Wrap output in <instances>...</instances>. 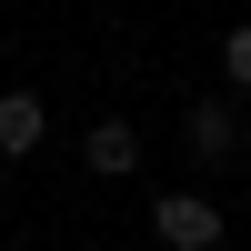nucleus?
Masks as SVG:
<instances>
[{"mask_svg": "<svg viewBox=\"0 0 251 251\" xmlns=\"http://www.w3.org/2000/svg\"><path fill=\"white\" fill-rule=\"evenodd\" d=\"M151 231H161V251H221V201L171 191V201H151Z\"/></svg>", "mask_w": 251, "mask_h": 251, "instance_id": "f257e3e1", "label": "nucleus"}, {"mask_svg": "<svg viewBox=\"0 0 251 251\" xmlns=\"http://www.w3.org/2000/svg\"><path fill=\"white\" fill-rule=\"evenodd\" d=\"M181 141H191L201 161H231V151H241V111H231L221 91H211V100H191V121H181Z\"/></svg>", "mask_w": 251, "mask_h": 251, "instance_id": "f03ea898", "label": "nucleus"}, {"mask_svg": "<svg viewBox=\"0 0 251 251\" xmlns=\"http://www.w3.org/2000/svg\"><path fill=\"white\" fill-rule=\"evenodd\" d=\"M40 131H50V111H40L30 91H0V161H30Z\"/></svg>", "mask_w": 251, "mask_h": 251, "instance_id": "7ed1b4c3", "label": "nucleus"}, {"mask_svg": "<svg viewBox=\"0 0 251 251\" xmlns=\"http://www.w3.org/2000/svg\"><path fill=\"white\" fill-rule=\"evenodd\" d=\"M80 161H91L100 181H121V171H141V131H131V121H91V141H80Z\"/></svg>", "mask_w": 251, "mask_h": 251, "instance_id": "20e7f679", "label": "nucleus"}, {"mask_svg": "<svg viewBox=\"0 0 251 251\" xmlns=\"http://www.w3.org/2000/svg\"><path fill=\"white\" fill-rule=\"evenodd\" d=\"M221 71H231V91H251V20H241L231 40H221Z\"/></svg>", "mask_w": 251, "mask_h": 251, "instance_id": "39448f33", "label": "nucleus"}]
</instances>
